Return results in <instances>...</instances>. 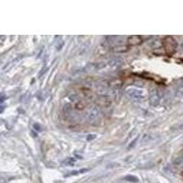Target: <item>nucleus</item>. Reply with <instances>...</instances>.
Returning <instances> with one entry per match:
<instances>
[{
  "label": "nucleus",
  "instance_id": "1",
  "mask_svg": "<svg viewBox=\"0 0 183 183\" xmlns=\"http://www.w3.org/2000/svg\"><path fill=\"white\" fill-rule=\"evenodd\" d=\"M162 44H163L164 50L168 55L171 56L175 53L176 49H177V42L174 40L173 37H171V36L165 37V38L163 39Z\"/></svg>",
  "mask_w": 183,
  "mask_h": 183
},
{
  "label": "nucleus",
  "instance_id": "2",
  "mask_svg": "<svg viewBox=\"0 0 183 183\" xmlns=\"http://www.w3.org/2000/svg\"><path fill=\"white\" fill-rule=\"evenodd\" d=\"M142 38L139 36H132V37H129L128 38V45L130 46H137V45H139L142 43Z\"/></svg>",
  "mask_w": 183,
  "mask_h": 183
}]
</instances>
